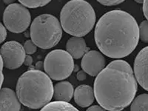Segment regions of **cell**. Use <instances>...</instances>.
Segmentation results:
<instances>
[{"label":"cell","mask_w":148,"mask_h":111,"mask_svg":"<svg viewBox=\"0 0 148 111\" xmlns=\"http://www.w3.org/2000/svg\"><path fill=\"white\" fill-rule=\"evenodd\" d=\"M95 42L102 53L113 59L130 55L138 45L139 28L131 15L113 10L102 16L96 24Z\"/></svg>","instance_id":"obj_1"},{"label":"cell","mask_w":148,"mask_h":111,"mask_svg":"<svg viewBox=\"0 0 148 111\" xmlns=\"http://www.w3.org/2000/svg\"><path fill=\"white\" fill-rule=\"evenodd\" d=\"M138 85L133 69L124 60L111 62L98 74L94 82L96 101L105 110L119 111L129 106Z\"/></svg>","instance_id":"obj_2"},{"label":"cell","mask_w":148,"mask_h":111,"mask_svg":"<svg viewBox=\"0 0 148 111\" xmlns=\"http://www.w3.org/2000/svg\"><path fill=\"white\" fill-rule=\"evenodd\" d=\"M16 94L23 105L30 109H39L50 102L54 88L51 77L39 70H30L18 79Z\"/></svg>","instance_id":"obj_3"},{"label":"cell","mask_w":148,"mask_h":111,"mask_svg":"<svg viewBox=\"0 0 148 111\" xmlns=\"http://www.w3.org/2000/svg\"><path fill=\"white\" fill-rule=\"evenodd\" d=\"M96 14L84 0H71L61 10L60 21L63 30L71 36L82 37L93 28Z\"/></svg>","instance_id":"obj_4"},{"label":"cell","mask_w":148,"mask_h":111,"mask_svg":"<svg viewBox=\"0 0 148 111\" xmlns=\"http://www.w3.org/2000/svg\"><path fill=\"white\" fill-rule=\"evenodd\" d=\"M62 27L56 17L51 14H42L34 18L31 24V40L40 48H51L60 42L62 36Z\"/></svg>","instance_id":"obj_5"},{"label":"cell","mask_w":148,"mask_h":111,"mask_svg":"<svg viewBox=\"0 0 148 111\" xmlns=\"http://www.w3.org/2000/svg\"><path fill=\"white\" fill-rule=\"evenodd\" d=\"M72 56L64 50H54L46 56L44 70L51 79L56 81L69 77L74 71Z\"/></svg>","instance_id":"obj_6"},{"label":"cell","mask_w":148,"mask_h":111,"mask_svg":"<svg viewBox=\"0 0 148 111\" xmlns=\"http://www.w3.org/2000/svg\"><path fill=\"white\" fill-rule=\"evenodd\" d=\"M31 21L29 10L25 6L18 3L9 5L3 14L4 25L8 30L14 34L25 31Z\"/></svg>","instance_id":"obj_7"},{"label":"cell","mask_w":148,"mask_h":111,"mask_svg":"<svg viewBox=\"0 0 148 111\" xmlns=\"http://www.w3.org/2000/svg\"><path fill=\"white\" fill-rule=\"evenodd\" d=\"M0 53L5 67L10 70L20 67L26 56L24 46L16 41L5 42L1 47Z\"/></svg>","instance_id":"obj_8"},{"label":"cell","mask_w":148,"mask_h":111,"mask_svg":"<svg viewBox=\"0 0 148 111\" xmlns=\"http://www.w3.org/2000/svg\"><path fill=\"white\" fill-rule=\"evenodd\" d=\"M81 65L86 73L96 76L105 67V59L99 51H88L82 57Z\"/></svg>","instance_id":"obj_9"},{"label":"cell","mask_w":148,"mask_h":111,"mask_svg":"<svg viewBox=\"0 0 148 111\" xmlns=\"http://www.w3.org/2000/svg\"><path fill=\"white\" fill-rule=\"evenodd\" d=\"M133 71L138 84L148 91V46L141 50L136 56Z\"/></svg>","instance_id":"obj_10"},{"label":"cell","mask_w":148,"mask_h":111,"mask_svg":"<svg viewBox=\"0 0 148 111\" xmlns=\"http://www.w3.org/2000/svg\"><path fill=\"white\" fill-rule=\"evenodd\" d=\"M20 102L14 90L10 88H2L0 93V110H19L21 109Z\"/></svg>","instance_id":"obj_11"},{"label":"cell","mask_w":148,"mask_h":111,"mask_svg":"<svg viewBox=\"0 0 148 111\" xmlns=\"http://www.w3.org/2000/svg\"><path fill=\"white\" fill-rule=\"evenodd\" d=\"M73 96L77 105L81 108H87L90 106L94 101V90L90 86L83 84L76 88Z\"/></svg>","instance_id":"obj_12"},{"label":"cell","mask_w":148,"mask_h":111,"mask_svg":"<svg viewBox=\"0 0 148 111\" xmlns=\"http://www.w3.org/2000/svg\"><path fill=\"white\" fill-rule=\"evenodd\" d=\"M66 49L75 59L83 57L88 51L84 39L78 36L71 37L68 39L66 45Z\"/></svg>","instance_id":"obj_13"},{"label":"cell","mask_w":148,"mask_h":111,"mask_svg":"<svg viewBox=\"0 0 148 111\" xmlns=\"http://www.w3.org/2000/svg\"><path fill=\"white\" fill-rule=\"evenodd\" d=\"M73 93V87L69 82H61L54 86L53 97L56 100L70 101Z\"/></svg>","instance_id":"obj_14"},{"label":"cell","mask_w":148,"mask_h":111,"mask_svg":"<svg viewBox=\"0 0 148 111\" xmlns=\"http://www.w3.org/2000/svg\"><path fill=\"white\" fill-rule=\"evenodd\" d=\"M42 110H48V111H59V110H78L73 105L68 103V101H61V100H56L55 101L49 102L42 108Z\"/></svg>","instance_id":"obj_15"},{"label":"cell","mask_w":148,"mask_h":111,"mask_svg":"<svg viewBox=\"0 0 148 111\" xmlns=\"http://www.w3.org/2000/svg\"><path fill=\"white\" fill-rule=\"evenodd\" d=\"M130 110L133 111L148 110V94L144 93L137 96L133 101L130 106Z\"/></svg>","instance_id":"obj_16"},{"label":"cell","mask_w":148,"mask_h":111,"mask_svg":"<svg viewBox=\"0 0 148 111\" xmlns=\"http://www.w3.org/2000/svg\"><path fill=\"white\" fill-rule=\"evenodd\" d=\"M22 5L29 8H37L44 7L51 2V0H18Z\"/></svg>","instance_id":"obj_17"},{"label":"cell","mask_w":148,"mask_h":111,"mask_svg":"<svg viewBox=\"0 0 148 111\" xmlns=\"http://www.w3.org/2000/svg\"><path fill=\"white\" fill-rule=\"evenodd\" d=\"M139 39L144 42H148V21H143L140 24Z\"/></svg>","instance_id":"obj_18"},{"label":"cell","mask_w":148,"mask_h":111,"mask_svg":"<svg viewBox=\"0 0 148 111\" xmlns=\"http://www.w3.org/2000/svg\"><path fill=\"white\" fill-rule=\"evenodd\" d=\"M23 46L24 48H25V51L26 52V54L31 55V54H34L36 51L37 46L36 45L35 43L32 40H27L25 42Z\"/></svg>","instance_id":"obj_19"},{"label":"cell","mask_w":148,"mask_h":111,"mask_svg":"<svg viewBox=\"0 0 148 111\" xmlns=\"http://www.w3.org/2000/svg\"><path fill=\"white\" fill-rule=\"evenodd\" d=\"M125 0H97V2L100 4L105 6H113V5H117L121 4Z\"/></svg>","instance_id":"obj_20"},{"label":"cell","mask_w":148,"mask_h":111,"mask_svg":"<svg viewBox=\"0 0 148 111\" xmlns=\"http://www.w3.org/2000/svg\"><path fill=\"white\" fill-rule=\"evenodd\" d=\"M0 27H1L0 28V33H1V41H0V42L2 43L7 37V30H6V27L4 26L2 23L0 25Z\"/></svg>","instance_id":"obj_21"},{"label":"cell","mask_w":148,"mask_h":111,"mask_svg":"<svg viewBox=\"0 0 148 111\" xmlns=\"http://www.w3.org/2000/svg\"><path fill=\"white\" fill-rule=\"evenodd\" d=\"M143 12L144 15L148 21V0H144L143 2Z\"/></svg>","instance_id":"obj_22"},{"label":"cell","mask_w":148,"mask_h":111,"mask_svg":"<svg viewBox=\"0 0 148 111\" xmlns=\"http://www.w3.org/2000/svg\"><path fill=\"white\" fill-rule=\"evenodd\" d=\"M76 78L79 81H83L86 79V73L84 71H79L76 74Z\"/></svg>","instance_id":"obj_23"},{"label":"cell","mask_w":148,"mask_h":111,"mask_svg":"<svg viewBox=\"0 0 148 111\" xmlns=\"http://www.w3.org/2000/svg\"><path fill=\"white\" fill-rule=\"evenodd\" d=\"M88 111H101L105 110L101 105H92V106L88 108Z\"/></svg>","instance_id":"obj_24"},{"label":"cell","mask_w":148,"mask_h":111,"mask_svg":"<svg viewBox=\"0 0 148 111\" xmlns=\"http://www.w3.org/2000/svg\"><path fill=\"white\" fill-rule=\"evenodd\" d=\"M33 63V58L30 56V55L27 54L25 59V62H24V64L26 66H30Z\"/></svg>","instance_id":"obj_25"},{"label":"cell","mask_w":148,"mask_h":111,"mask_svg":"<svg viewBox=\"0 0 148 111\" xmlns=\"http://www.w3.org/2000/svg\"><path fill=\"white\" fill-rule=\"evenodd\" d=\"M43 67H44V63L42 62H38L36 64V70L41 71Z\"/></svg>","instance_id":"obj_26"},{"label":"cell","mask_w":148,"mask_h":111,"mask_svg":"<svg viewBox=\"0 0 148 111\" xmlns=\"http://www.w3.org/2000/svg\"><path fill=\"white\" fill-rule=\"evenodd\" d=\"M15 1L16 0H3L4 3H5V5H8L13 4Z\"/></svg>","instance_id":"obj_27"},{"label":"cell","mask_w":148,"mask_h":111,"mask_svg":"<svg viewBox=\"0 0 148 111\" xmlns=\"http://www.w3.org/2000/svg\"><path fill=\"white\" fill-rule=\"evenodd\" d=\"M135 2H136L137 3H143L144 0H134Z\"/></svg>","instance_id":"obj_28"},{"label":"cell","mask_w":148,"mask_h":111,"mask_svg":"<svg viewBox=\"0 0 148 111\" xmlns=\"http://www.w3.org/2000/svg\"><path fill=\"white\" fill-rule=\"evenodd\" d=\"M3 81H4V75H3V71H2V83H1V85L3 84Z\"/></svg>","instance_id":"obj_29"}]
</instances>
